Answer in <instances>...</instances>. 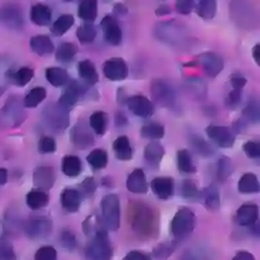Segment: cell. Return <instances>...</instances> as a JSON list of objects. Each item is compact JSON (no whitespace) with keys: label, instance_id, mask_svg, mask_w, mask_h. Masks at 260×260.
Returning <instances> with one entry per match:
<instances>
[{"label":"cell","instance_id":"6da1fadb","mask_svg":"<svg viewBox=\"0 0 260 260\" xmlns=\"http://www.w3.org/2000/svg\"><path fill=\"white\" fill-rule=\"evenodd\" d=\"M129 223L135 234L141 238H151L158 230V216L154 208L141 201L129 204Z\"/></svg>","mask_w":260,"mask_h":260},{"label":"cell","instance_id":"7a4b0ae2","mask_svg":"<svg viewBox=\"0 0 260 260\" xmlns=\"http://www.w3.org/2000/svg\"><path fill=\"white\" fill-rule=\"evenodd\" d=\"M113 253L114 250L106 229H102L90 236V240L85 247L87 260H111Z\"/></svg>","mask_w":260,"mask_h":260},{"label":"cell","instance_id":"3957f363","mask_svg":"<svg viewBox=\"0 0 260 260\" xmlns=\"http://www.w3.org/2000/svg\"><path fill=\"white\" fill-rule=\"evenodd\" d=\"M196 217L188 207H181L175 213L171 221V233L177 240L188 237L195 229Z\"/></svg>","mask_w":260,"mask_h":260},{"label":"cell","instance_id":"277c9868","mask_svg":"<svg viewBox=\"0 0 260 260\" xmlns=\"http://www.w3.org/2000/svg\"><path fill=\"white\" fill-rule=\"evenodd\" d=\"M102 218L111 231H117L120 228V199L117 194L111 193L105 195L101 200Z\"/></svg>","mask_w":260,"mask_h":260},{"label":"cell","instance_id":"5b68a950","mask_svg":"<svg viewBox=\"0 0 260 260\" xmlns=\"http://www.w3.org/2000/svg\"><path fill=\"white\" fill-rule=\"evenodd\" d=\"M150 90L152 100L158 106L171 108L175 104L176 94L174 88L165 80L156 79L152 81Z\"/></svg>","mask_w":260,"mask_h":260},{"label":"cell","instance_id":"8992f818","mask_svg":"<svg viewBox=\"0 0 260 260\" xmlns=\"http://www.w3.org/2000/svg\"><path fill=\"white\" fill-rule=\"evenodd\" d=\"M52 221L46 216H37L28 219L23 230L27 237L31 239H42L48 237L52 232Z\"/></svg>","mask_w":260,"mask_h":260},{"label":"cell","instance_id":"52a82bcc","mask_svg":"<svg viewBox=\"0 0 260 260\" xmlns=\"http://www.w3.org/2000/svg\"><path fill=\"white\" fill-rule=\"evenodd\" d=\"M205 131L207 136L219 147L230 148L235 143V132L225 126L209 125Z\"/></svg>","mask_w":260,"mask_h":260},{"label":"cell","instance_id":"ba28073f","mask_svg":"<svg viewBox=\"0 0 260 260\" xmlns=\"http://www.w3.org/2000/svg\"><path fill=\"white\" fill-rule=\"evenodd\" d=\"M104 75L113 81L124 80L128 75V67L122 58H111L103 65Z\"/></svg>","mask_w":260,"mask_h":260},{"label":"cell","instance_id":"9c48e42d","mask_svg":"<svg viewBox=\"0 0 260 260\" xmlns=\"http://www.w3.org/2000/svg\"><path fill=\"white\" fill-rule=\"evenodd\" d=\"M71 142L80 149H86L93 144V135L84 122L76 123L70 132Z\"/></svg>","mask_w":260,"mask_h":260},{"label":"cell","instance_id":"30bf717a","mask_svg":"<svg viewBox=\"0 0 260 260\" xmlns=\"http://www.w3.org/2000/svg\"><path fill=\"white\" fill-rule=\"evenodd\" d=\"M101 26L103 30L104 40L112 45V46H119L122 42V30L117 22V20L111 16H105L101 21Z\"/></svg>","mask_w":260,"mask_h":260},{"label":"cell","instance_id":"8fae6325","mask_svg":"<svg viewBox=\"0 0 260 260\" xmlns=\"http://www.w3.org/2000/svg\"><path fill=\"white\" fill-rule=\"evenodd\" d=\"M85 91L86 89L81 83L75 80L70 81L67 83V87L64 93L60 96L58 105L65 110H69L82 95L85 94Z\"/></svg>","mask_w":260,"mask_h":260},{"label":"cell","instance_id":"7c38bea8","mask_svg":"<svg viewBox=\"0 0 260 260\" xmlns=\"http://www.w3.org/2000/svg\"><path fill=\"white\" fill-rule=\"evenodd\" d=\"M197 62L201 65L205 74L211 78L218 75L223 68L221 57L211 52L201 53L197 58Z\"/></svg>","mask_w":260,"mask_h":260},{"label":"cell","instance_id":"4fadbf2b","mask_svg":"<svg viewBox=\"0 0 260 260\" xmlns=\"http://www.w3.org/2000/svg\"><path fill=\"white\" fill-rule=\"evenodd\" d=\"M259 207L254 203H245L241 205L235 215V220L239 225L251 226L258 221Z\"/></svg>","mask_w":260,"mask_h":260},{"label":"cell","instance_id":"5bb4252c","mask_svg":"<svg viewBox=\"0 0 260 260\" xmlns=\"http://www.w3.org/2000/svg\"><path fill=\"white\" fill-rule=\"evenodd\" d=\"M45 117L48 123L50 124V126L55 130H63L67 128L69 124L67 110L63 109L59 105L48 108L46 110Z\"/></svg>","mask_w":260,"mask_h":260},{"label":"cell","instance_id":"9a60e30c","mask_svg":"<svg viewBox=\"0 0 260 260\" xmlns=\"http://www.w3.org/2000/svg\"><path fill=\"white\" fill-rule=\"evenodd\" d=\"M55 172L51 167H39L32 174L34 186L39 190H50L55 183Z\"/></svg>","mask_w":260,"mask_h":260},{"label":"cell","instance_id":"2e32d148","mask_svg":"<svg viewBox=\"0 0 260 260\" xmlns=\"http://www.w3.org/2000/svg\"><path fill=\"white\" fill-rule=\"evenodd\" d=\"M128 109L138 117L147 118L153 113L152 103L143 95H133L126 100Z\"/></svg>","mask_w":260,"mask_h":260},{"label":"cell","instance_id":"e0dca14e","mask_svg":"<svg viewBox=\"0 0 260 260\" xmlns=\"http://www.w3.org/2000/svg\"><path fill=\"white\" fill-rule=\"evenodd\" d=\"M150 187L154 195L159 199H169L174 195L175 183L171 177H156L150 182Z\"/></svg>","mask_w":260,"mask_h":260},{"label":"cell","instance_id":"ac0fdd59","mask_svg":"<svg viewBox=\"0 0 260 260\" xmlns=\"http://www.w3.org/2000/svg\"><path fill=\"white\" fill-rule=\"evenodd\" d=\"M127 189L135 194H145L148 191V184L141 169L133 170L126 181Z\"/></svg>","mask_w":260,"mask_h":260},{"label":"cell","instance_id":"d6986e66","mask_svg":"<svg viewBox=\"0 0 260 260\" xmlns=\"http://www.w3.org/2000/svg\"><path fill=\"white\" fill-rule=\"evenodd\" d=\"M81 200H82V197L77 189L65 188L61 192V196H60L61 205L66 211L70 213H74L78 211L81 204Z\"/></svg>","mask_w":260,"mask_h":260},{"label":"cell","instance_id":"ffe728a7","mask_svg":"<svg viewBox=\"0 0 260 260\" xmlns=\"http://www.w3.org/2000/svg\"><path fill=\"white\" fill-rule=\"evenodd\" d=\"M199 200L209 211H216L220 207L219 192L214 185H209L203 191H200Z\"/></svg>","mask_w":260,"mask_h":260},{"label":"cell","instance_id":"44dd1931","mask_svg":"<svg viewBox=\"0 0 260 260\" xmlns=\"http://www.w3.org/2000/svg\"><path fill=\"white\" fill-rule=\"evenodd\" d=\"M3 22L11 28H20L23 24L21 10L15 5H7L1 11Z\"/></svg>","mask_w":260,"mask_h":260},{"label":"cell","instance_id":"7402d4cb","mask_svg":"<svg viewBox=\"0 0 260 260\" xmlns=\"http://www.w3.org/2000/svg\"><path fill=\"white\" fill-rule=\"evenodd\" d=\"M31 50L39 56H48L53 53L54 45L51 39L45 35H38L30 39Z\"/></svg>","mask_w":260,"mask_h":260},{"label":"cell","instance_id":"603a6c76","mask_svg":"<svg viewBox=\"0 0 260 260\" xmlns=\"http://www.w3.org/2000/svg\"><path fill=\"white\" fill-rule=\"evenodd\" d=\"M115 156L119 160H130L132 158V147L129 139L126 136L116 138L112 144Z\"/></svg>","mask_w":260,"mask_h":260},{"label":"cell","instance_id":"cb8c5ba5","mask_svg":"<svg viewBox=\"0 0 260 260\" xmlns=\"http://www.w3.org/2000/svg\"><path fill=\"white\" fill-rule=\"evenodd\" d=\"M143 154H144L145 160L149 165L156 167L158 166V164L160 162V160L165 155V148L159 142L151 141L145 146Z\"/></svg>","mask_w":260,"mask_h":260},{"label":"cell","instance_id":"d4e9b609","mask_svg":"<svg viewBox=\"0 0 260 260\" xmlns=\"http://www.w3.org/2000/svg\"><path fill=\"white\" fill-rule=\"evenodd\" d=\"M78 75L87 84L93 85L99 81V74L94 65L89 60H83L78 64Z\"/></svg>","mask_w":260,"mask_h":260},{"label":"cell","instance_id":"484cf974","mask_svg":"<svg viewBox=\"0 0 260 260\" xmlns=\"http://www.w3.org/2000/svg\"><path fill=\"white\" fill-rule=\"evenodd\" d=\"M51 17V9L42 3L35 4L30 9V20L37 25H48Z\"/></svg>","mask_w":260,"mask_h":260},{"label":"cell","instance_id":"4316f807","mask_svg":"<svg viewBox=\"0 0 260 260\" xmlns=\"http://www.w3.org/2000/svg\"><path fill=\"white\" fill-rule=\"evenodd\" d=\"M238 190L243 194H253L260 191V184L255 174L246 173L244 174L238 183Z\"/></svg>","mask_w":260,"mask_h":260},{"label":"cell","instance_id":"83f0119b","mask_svg":"<svg viewBox=\"0 0 260 260\" xmlns=\"http://www.w3.org/2000/svg\"><path fill=\"white\" fill-rule=\"evenodd\" d=\"M49 200L50 198L47 192L39 189L29 191L25 197L26 205L32 210H38L47 206L49 203Z\"/></svg>","mask_w":260,"mask_h":260},{"label":"cell","instance_id":"f1b7e54d","mask_svg":"<svg viewBox=\"0 0 260 260\" xmlns=\"http://www.w3.org/2000/svg\"><path fill=\"white\" fill-rule=\"evenodd\" d=\"M194 8L198 16L203 19H212L216 13V0H194Z\"/></svg>","mask_w":260,"mask_h":260},{"label":"cell","instance_id":"f546056e","mask_svg":"<svg viewBox=\"0 0 260 260\" xmlns=\"http://www.w3.org/2000/svg\"><path fill=\"white\" fill-rule=\"evenodd\" d=\"M77 14L81 19L92 22L98 15V0H81L78 5Z\"/></svg>","mask_w":260,"mask_h":260},{"label":"cell","instance_id":"4dcf8cb0","mask_svg":"<svg viewBox=\"0 0 260 260\" xmlns=\"http://www.w3.org/2000/svg\"><path fill=\"white\" fill-rule=\"evenodd\" d=\"M46 78L55 87L66 85L69 82V75L66 70L60 67H49L46 69Z\"/></svg>","mask_w":260,"mask_h":260},{"label":"cell","instance_id":"1f68e13d","mask_svg":"<svg viewBox=\"0 0 260 260\" xmlns=\"http://www.w3.org/2000/svg\"><path fill=\"white\" fill-rule=\"evenodd\" d=\"M61 169L67 177H77L82 171L81 160L76 155H65L62 159Z\"/></svg>","mask_w":260,"mask_h":260},{"label":"cell","instance_id":"d6a6232c","mask_svg":"<svg viewBox=\"0 0 260 260\" xmlns=\"http://www.w3.org/2000/svg\"><path fill=\"white\" fill-rule=\"evenodd\" d=\"M177 166L180 172L191 174L196 172V167L193 164L192 156L187 149H180L177 152Z\"/></svg>","mask_w":260,"mask_h":260},{"label":"cell","instance_id":"836d02e7","mask_svg":"<svg viewBox=\"0 0 260 260\" xmlns=\"http://www.w3.org/2000/svg\"><path fill=\"white\" fill-rule=\"evenodd\" d=\"M34 77V70L29 67H21L17 71H12L9 74V81L17 86L26 85Z\"/></svg>","mask_w":260,"mask_h":260},{"label":"cell","instance_id":"e575fe53","mask_svg":"<svg viewBox=\"0 0 260 260\" xmlns=\"http://www.w3.org/2000/svg\"><path fill=\"white\" fill-rule=\"evenodd\" d=\"M74 24V17L71 14H63L58 17L51 27L53 35L60 37L69 30V28Z\"/></svg>","mask_w":260,"mask_h":260},{"label":"cell","instance_id":"d590c367","mask_svg":"<svg viewBox=\"0 0 260 260\" xmlns=\"http://www.w3.org/2000/svg\"><path fill=\"white\" fill-rule=\"evenodd\" d=\"M86 160L92 169L101 170L106 168L108 164V153L102 148H96L89 152L86 156Z\"/></svg>","mask_w":260,"mask_h":260},{"label":"cell","instance_id":"8d00e7d4","mask_svg":"<svg viewBox=\"0 0 260 260\" xmlns=\"http://www.w3.org/2000/svg\"><path fill=\"white\" fill-rule=\"evenodd\" d=\"M47 96V91L44 87H35L29 90L23 100V106L25 108H36Z\"/></svg>","mask_w":260,"mask_h":260},{"label":"cell","instance_id":"74e56055","mask_svg":"<svg viewBox=\"0 0 260 260\" xmlns=\"http://www.w3.org/2000/svg\"><path fill=\"white\" fill-rule=\"evenodd\" d=\"M105 226L106 225L103 221V218L99 215H95V214H91V215L87 216L84 219V221L82 222L83 233L87 237L92 236L94 233H96L98 231H100L102 229H106Z\"/></svg>","mask_w":260,"mask_h":260},{"label":"cell","instance_id":"f35d334b","mask_svg":"<svg viewBox=\"0 0 260 260\" xmlns=\"http://www.w3.org/2000/svg\"><path fill=\"white\" fill-rule=\"evenodd\" d=\"M108 115L105 112H94L89 117V125L98 135H104L107 130Z\"/></svg>","mask_w":260,"mask_h":260},{"label":"cell","instance_id":"ab89813d","mask_svg":"<svg viewBox=\"0 0 260 260\" xmlns=\"http://www.w3.org/2000/svg\"><path fill=\"white\" fill-rule=\"evenodd\" d=\"M233 160L228 156H221L216 165V177L220 182H224L234 172Z\"/></svg>","mask_w":260,"mask_h":260},{"label":"cell","instance_id":"60d3db41","mask_svg":"<svg viewBox=\"0 0 260 260\" xmlns=\"http://www.w3.org/2000/svg\"><path fill=\"white\" fill-rule=\"evenodd\" d=\"M140 134L144 138L160 139L165 136V127L157 122H151L141 128Z\"/></svg>","mask_w":260,"mask_h":260},{"label":"cell","instance_id":"b9f144b4","mask_svg":"<svg viewBox=\"0 0 260 260\" xmlns=\"http://www.w3.org/2000/svg\"><path fill=\"white\" fill-rule=\"evenodd\" d=\"M180 194L186 200H199L200 191L194 181L186 179L181 183Z\"/></svg>","mask_w":260,"mask_h":260},{"label":"cell","instance_id":"7bdbcfd3","mask_svg":"<svg viewBox=\"0 0 260 260\" xmlns=\"http://www.w3.org/2000/svg\"><path fill=\"white\" fill-rule=\"evenodd\" d=\"M176 249L175 242L167 241L157 244L152 249V255L155 260H167Z\"/></svg>","mask_w":260,"mask_h":260},{"label":"cell","instance_id":"ee69618b","mask_svg":"<svg viewBox=\"0 0 260 260\" xmlns=\"http://www.w3.org/2000/svg\"><path fill=\"white\" fill-rule=\"evenodd\" d=\"M77 53V47L72 43H62L56 52V59L60 62L71 61Z\"/></svg>","mask_w":260,"mask_h":260},{"label":"cell","instance_id":"f6af8a7d","mask_svg":"<svg viewBox=\"0 0 260 260\" xmlns=\"http://www.w3.org/2000/svg\"><path fill=\"white\" fill-rule=\"evenodd\" d=\"M96 36V29L94 25L90 22L83 23L76 30V37L80 43L87 44L91 43Z\"/></svg>","mask_w":260,"mask_h":260},{"label":"cell","instance_id":"bcb514c9","mask_svg":"<svg viewBox=\"0 0 260 260\" xmlns=\"http://www.w3.org/2000/svg\"><path fill=\"white\" fill-rule=\"evenodd\" d=\"M190 144L192 148L202 156H210L213 154L212 147L200 136L193 135L190 138Z\"/></svg>","mask_w":260,"mask_h":260},{"label":"cell","instance_id":"7dc6e473","mask_svg":"<svg viewBox=\"0 0 260 260\" xmlns=\"http://www.w3.org/2000/svg\"><path fill=\"white\" fill-rule=\"evenodd\" d=\"M96 182L94 181V179L92 177H86L78 186V192L80 193L81 197H92V195L94 194L95 190H96Z\"/></svg>","mask_w":260,"mask_h":260},{"label":"cell","instance_id":"c3c4849f","mask_svg":"<svg viewBox=\"0 0 260 260\" xmlns=\"http://www.w3.org/2000/svg\"><path fill=\"white\" fill-rule=\"evenodd\" d=\"M243 116L245 120H248L252 123H256L259 121L260 118V111L259 105L257 101H251L243 111Z\"/></svg>","mask_w":260,"mask_h":260},{"label":"cell","instance_id":"681fc988","mask_svg":"<svg viewBox=\"0 0 260 260\" xmlns=\"http://www.w3.org/2000/svg\"><path fill=\"white\" fill-rule=\"evenodd\" d=\"M0 260H16L13 247L7 238H0Z\"/></svg>","mask_w":260,"mask_h":260},{"label":"cell","instance_id":"f907efd6","mask_svg":"<svg viewBox=\"0 0 260 260\" xmlns=\"http://www.w3.org/2000/svg\"><path fill=\"white\" fill-rule=\"evenodd\" d=\"M60 243L62 245L63 248L72 251L76 248L77 246V241H76V237L75 235L69 231V230H64L62 231L61 235H60Z\"/></svg>","mask_w":260,"mask_h":260},{"label":"cell","instance_id":"816d5d0a","mask_svg":"<svg viewBox=\"0 0 260 260\" xmlns=\"http://www.w3.org/2000/svg\"><path fill=\"white\" fill-rule=\"evenodd\" d=\"M57 251L51 246H43L35 254V260H57Z\"/></svg>","mask_w":260,"mask_h":260},{"label":"cell","instance_id":"f5cc1de1","mask_svg":"<svg viewBox=\"0 0 260 260\" xmlns=\"http://www.w3.org/2000/svg\"><path fill=\"white\" fill-rule=\"evenodd\" d=\"M56 150V141L50 136H45L39 141V151L41 153H52Z\"/></svg>","mask_w":260,"mask_h":260},{"label":"cell","instance_id":"db71d44e","mask_svg":"<svg viewBox=\"0 0 260 260\" xmlns=\"http://www.w3.org/2000/svg\"><path fill=\"white\" fill-rule=\"evenodd\" d=\"M243 150L250 158H258L260 156V143L257 141H247L243 145Z\"/></svg>","mask_w":260,"mask_h":260},{"label":"cell","instance_id":"11a10c76","mask_svg":"<svg viewBox=\"0 0 260 260\" xmlns=\"http://www.w3.org/2000/svg\"><path fill=\"white\" fill-rule=\"evenodd\" d=\"M176 10L181 14H189L194 8V0H176Z\"/></svg>","mask_w":260,"mask_h":260},{"label":"cell","instance_id":"9f6ffc18","mask_svg":"<svg viewBox=\"0 0 260 260\" xmlns=\"http://www.w3.org/2000/svg\"><path fill=\"white\" fill-rule=\"evenodd\" d=\"M230 82L233 86V89H238V90H242L246 83H247V79L244 75H242L241 73L237 72V73H234L231 75V78H230Z\"/></svg>","mask_w":260,"mask_h":260},{"label":"cell","instance_id":"6f0895ef","mask_svg":"<svg viewBox=\"0 0 260 260\" xmlns=\"http://www.w3.org/2000/svg\"><path fill=\"white\" fill-rule=\"evenodd\" d=\"M241 99H242V90L233 89L228 94V96L225 99V104L229 107H235L241 102Z\"/></svg>","mask_w":260,"mask_h":260},{"label":"cell","instance_id":"680465c9","mask_svg":"<svg viewBox=\"0 0 260 260\" xmlns=\"http://www.w3.org/2000/svg\"><path fill=\"white\" fill-rule=\"evenodd\" d=\"M123 260H151V258L148 254H146L142 251L132 250L125 255Z\"/></svg>","mask_w":260,"mask_h":260},{"label":"cell","instance_id":"91938a15","mask_svg":"<svg viewBox=\"0 0 260 260\" xmlns=\"http://www.w3.org/2000/svg\"><path fill=\"white\" fill-rule=\"evenodd\" d=\"M233 260H255V257L252 253L248 251H239L233 257Z\"/></svg>","mask_w":260,"mask_h":260},{"label":"cell","instance_id":"94428289","mask_svg":"<svg viewBox=\"0 0 260 260\" xmlns=\"http://www.w3.org/2000/svg\"><path fill=\"white\" fill-rule=\"evenodd\" d=\"M169 13H171V8H170V6H168L166 4L160 5L155 10V14L157 16H162V15H166V14H169Z\"/></svg>","mask_w":260,"mask_h":260},{"label":"cell","instance_id":"6125c7cd","mask_svg":"<svg viewBox=\"0 0 260 260\" xmlns=\"http://www.w3.org/2000/svg\"><path fill=\"white\" fill-rule=\"evenodd\" d=\"M252 56H253L255 62L259 65L260 64V46H259V44L255 45L254 48L252 49Z\"/></svg>","mask_w":260,"mask_h":260},{"label":"cell","instance_id":"be15d7a7","mask_svg":"<svg viewBox=\"0 0 260 260\" xmlns=\"http://www.w3.org/2000/svg\"><path fill=\"white\" fill-rule=\"evenodd\" d=\"M115 121H116V124H117L118 126H123V125H125V124L127 123V119H126L125 115H124L123 113H121V112H119V113L116 114Z\"/></svg>","mask_w":260,"mask_h":260},{"label":"cell","instance_id":"e7e4bbea","mask_svg":"<svg viewBox=\"0 0 260 260\" xmlns=\"http://www.w3.org/2000/svg\"><path fill=\"white\" fill-rule=\"evenodd\" d=\"M113 11H115L116 14L122 15V14H125V13L127 12V8L124 6V4H122V3H117V4L115 5V7L113 8Z\"/></svg>","mask_w":260,"mask_h":260},{"label":"cell","instance_id":"03108f58","mask_svg":"<svg viewBox=\"0 0 260 260\" xmlns=\"http://www.w3.org/2000/svg\"><path fill=\"white\" fill-rule=\"evenodd\" d=\"M7 179H8L7 170H6V169H3V168H0V186L6 184Z\"/></svg>","mask_w":260,"mask_h":260},{"label":"cell","instance_id":"003e7915","mask_svg":"<svg viewBox=\"0 0 260 260\" xmlns=\"http://www.w3.org/2000/svg\"><path fill=\"white\" fill-rule=\"evenodd\" d=\"M63 1H65V2H72V1H74V0H63Z\"/></svg>","mask_w":260,"mask_h":260}]
</instances>
